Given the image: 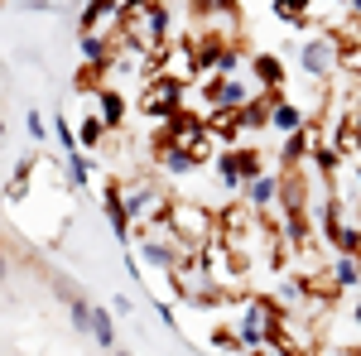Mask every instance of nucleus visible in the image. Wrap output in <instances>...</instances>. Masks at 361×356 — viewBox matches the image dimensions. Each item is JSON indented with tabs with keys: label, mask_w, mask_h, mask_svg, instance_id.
<instances>
[{
	"label": "nucleus",
	"mask_w": 361,
	"mask_h": 356,
	"mask_svg": "<svg viewBox=\"0 0 361 356\" xmlns=\"http://www.w3.org/2000/svg\"><path fill=\"white\" fill-rule=\"evenodd\" d=\"M328 270H333L337 289H357V284H361V260H357V255H337Z\"/></svg>",
	"instance_id": "9b49d317"
},
{
	"label": "nucleus",
	"mask_w": 361,
	"mask_h": 356,
	"mask_svg": "<svg viewBox=\"0 0 361 356\" xmlns=\"http://www.w3.org/2000/svg\"><path fill=\"white\" fill-rule=\"evenodd\" d=\"M97 121H102L106 130H116V125L126 121V102H121L116 87H102V92H97Z\"/></svg>",
	"instance_id": "1a4fd4ad"
},
{
	"label": "nucleus",
	"mask_w": 361,
	"mask_h": 356,
	"mask_svg": "<svg viewBox=\"0 0 361 356\" xmlns=\"http://www.w3.org/2000/svg\"><path fill=\"white\" fill-rule=\"evenodd\" d=\"M5 279H10V255L0 250V284H5Z\"/></svg>",
	"instance_id": "412c9836"
},
{
	"label": "nucleus",
	"mask_w": 361,
	"mask_h": 356,
	"mask_svg": "<svg viewBox=\"0 0 361 356\" xmlns=\"http://www.w3.org/2000/svg\"><path fill=\"white\" fill-rule=\"evenodd\" d=\"M250 73L260 78V92H275V87H284V63H279L275 54H255V58H250Z\"/></svg>",
	"instance_id": "6e6552de"
},
{
	"label": "nucleus",
	"mask_w": 361,
	"mask_h": 356,
	"mask_svg": "<svg viewBox=\"0 0 361 356\" xmlns=\"http://www.w3.org/2000/svg\"><path fill=\"white\" fill-rule=\"evenodd\" d=\"M347 5H352V10H357V20H361V0H347Z\"/></svg>",
	"instance_id": "4be33fe9"
},
{
	"label": "nucleus",
	"mask_w": 361,
	"mask_h": 356,
	"mask_svg": "<svg viewBox=\"0 0 361 356\" xmlns=\"http://www.w3.org/2000/svg\"><path fill=\"white\" fill-rule=\"evenodd\" d=\"M111 356H130V352H121V347H116V352H111Z\"/></svg>",
	"instance_id": "b1692460"
},
{
	"label": "nucleus",
	"mask_w": 361,
	"mask_h": 356,
	"mask_svg": "<svg viewBox=\"0 0 361 356\" xmlns=\"http://www.w3.org/2000/svg\"><path fill=\"white\" fill-rule=\"evenodd\" d=\"M246 202L255 207V212H270L279 202V173H255L246 183Z\"/></svg>",
	"instance_id": "39448f33"
},
{
	"label": "nucleus",
	"mask_w": 361,
	"mask_h": 356,
	"mask_svg": "<svg viewBox=\"0 0 361 356\" xmlns=\"http://www.w3.org/2000/svg\"><path fill=\"white\" fill-rule=\"evenodd\" d=\"M25 125H29V135H34V140H44V121H39L34 111H29V116H25Z\"/></svg>",
	"instance_id": "6ab92c4d"
},
{
	"label": "nucleus",
	"mask_w": 361,
	"mask_h": 356,
	"mask_svg": "<svg viewBox=\"0 0 361 356\" xmlns=\"http://www.w3.org/2000/svg\"><path fill=\"white\" fill-rule=\"evenodd\" d=\"M236 159H241V173H246V183L255 178V173H265V168H260V154H255V149H236Z\"/></svg>",
	"instance_id": "dca6fc26"
},
{
	"label": "nucleus",
	"mask_w": 361,
	"mask_h": 356,
	"mask_svg": "<svg viewBox=\"0 0 361 356\" xmlns=\"http://www.w3.org/2000/svg\"><path fill=\"white\" fill-rule=\"evenodd\" d=\"M92 337H97V347L116 352V318L106 308H97V303H92Z\"/></svg>",
	"instance_id": "f8f14e48"
},
{
	"label": "nucleus",
	"mask_w": 361,
	"mask_h": 356,
	"mask_svg": "<svg viewBox=\"0 0 361 356\" xmlns=\"http://www.w3.org/2000/svg\"><path fill=\"white\" fill-rule=\"evenodd\" d=\"M212 106L217 111H241L246 102H255V87L246 78H236V73H226V78H212Z\"/></svg>",
	"instance_id": "20e7f679"
},
{
	"label": "nucleus",
	"mask_w": 361,
	"mask_h": 356,
	"mask_svg": "<svg viewBox=\"0 0 361 356\" xmlns=\"http://www.w3.org/2000/svg\"><path fill=\"white\" fill-rule=\"evenodd\" d=\"M270 125L284 130V135H294V130H304V125H308V111L294 106V102H270Z\"/></svg>",
	"instance_id": "0eeeda50"
},
{
	"label": "nucleus",
	"mask_w": 361,
	"mask_h": 356,
	"mask_svg": "<svg viewBox=\"0 0 361 356\" xmlns=\"http://www.w3.org/2000/svg\"><path fill=\"white\" fill-rule=\"evenodd\" d=\"M68 318H73V332L92 337V303L87 299H68Z\"/></svg>",
	"instance_id": "ddd939ff"
},
{
	"label": "nucleus",
	"mask_w": 361,
	"mask_h": 356,
	"mask_svg": "<svg viewBox=\"0 0 361 356\" xmlns=\"http://www.w3.org/2000/svg\"><path fill=\"white\" fill-rule=\"evenodd\" d=\"M357 178H361V164H357Z\"/></svg>",
	"instance_id": "393cba45"
},
{
	"label": "nucleus",
	"mask_w": 361,
	"mask_h": 356,
	"mask_svg": "<svg viewBox=\"0 0 361 356\" xmlns=\"http://www.w3.org/2000/svg\"><path fill=\"white\" fill-rule=\"evenodd\" d=\"M178 102H183V82L178 78H169V73H154L149 78V87H145V116H178Z\"/></svg>",
	"instance_id": "7ed1b4c3"
},
{
	"label": "nucleus",
	"mask_w": 361,
	"mask_h": 356,
	"mask_svg": "<svg viewBox=\"0 0 361 356\" xmlns=\"http://www.w3.org/2000/svg\"><path fill=\"white\" fill-rule=\"evenodd\" d=\"M111 308H116V318H130V313H135V303H130V294H116V299H111Z\"/></svg>",
	"instance_id": "a211bd4d"
},
{
	"label": "nucleus",
	"mask_w": 361,
	"mask_h": 356,
	"mask_svg": "<svg viewBox=\"0 0 361 356\" xmlns=\"http://www.w3.org/2000/svg\"><path fill=\"white\" fill-rule=\"evenodd\" d=\"M0 135H5V125H0Z\"/></svg>",
	"instance_id": "a878e982"
},
{
	"label": "nucleus",
	"mask_w": 361,
	"mask_h": 356,
	"mask_svg": "<svg viewBox=\"0 0 361 356\" xmlns=\"http://www.w3.org/2000/svg\"><path fill=\"white\" fill-rule=\"evenodd\" d=\"M68 183L73 188H87V154L82 149H68Z\"/></svg>",
	"instance_id": "4468645a"
},
{
	"label": "nucleus",
	"mask_w": 361,
	"mask_h": 356,
	"mask_svg": "<svg viewBox=\"0 0 361 356\" xmlns=\"http://www.w3.org/2000/svg\"><path fill=\"white\" fill-rule=\"evenodd\" d=\"M97 140H102V121H97V111H92V116H87V121H82V145H87V149H92Z\"/></svg>",
	"instance_id": "f3484780"
},
{
	"label": "nucleus",
	"mask_w": 361,
	"mask_h": 356,
	"mask_svg": "<svg viewBox=\"0 0 361 356\" xmlns=\"http://www.w3.org/2000/svg\"><path fill=\"white\" fill-rule=\"evenodd\" d=\"M352 318H357V323H361V303H357V313H352Z\"/></svg>",
	"instance_id": "5701e85b"
},
{
	"label": "nucleus",
	"mask_w": 361,
	"mask_h": 356,
	"mask_svg": "<svg viewBox=\"0 0 361 356\" xmlns=\"http://www.w3.org/2000/svg\"><path fill=\"white\" fill-rule=\"evenodd\" d=\"M29 173H34V159H20V164H15V178H10V202H20V197H25Z\"/></svg>",
	"instance_id": "2eb2a0df"
},
{
	"label": "nucleus",
	"mask_w": 361,
	"mask_h": 356,
	"mask_svg": "<svg viewBox=\"0 0 361 356\" xmlns=\"http://www.w3.org/2000/svg\"><path fill=\"white\" fill-rule=\"evenodd\" d=\"M164 226L188 246V241H197V246H207L212 241V212H202L197 202H169V212H164Z\"/></svg>",
	"instance_id": "f257e3e1"
},
{
	"label": "nucleus",
	"mask_w": 361,
	"mask_h": 356,
	"mask_svg": "<svg viewBox=\"0 0 361 356\" xmlns=\"http://www.w3.org/2000/svg\"><path fill=\"white\" fill-rule=\"evenodd\" d=\"M212 168H217L222 188H246V173H241V159H236V149H222V154L212 159Z\"/></svg>",
	"instance_id": "9d476101"
},
{
	"label": "nucleus",
	"mask_w": 361,
	"mask_h": 356,
	"mask_svg": "<svg viewBox=\"0 0 361 356\" xmlns=\"http://www.w3.org/2000/svg\"><path fill=\"white\" fill-rule=\"evenodd\" d=\"M106 217H111V231H116V241L126 246L130 236H135V226H130V217H126V197H121V188H106Z\"/></svg>",
	"instance_id": "423d86ee"
},
{
	"label": "nucleus",
	"mask_w": 361,
	"mask_h": 356,
	"mask_svg": "<svg viewBox=\"0 0 361 356\" xmlns=\"http://www.w3.org/2000/svg\"><path fill=\"white\" fill-rule=\"evenodd\" d=\"M299 68H304V78H313V82L333 78L337 68H342V44H337L333 34H313L304 49H299Z\"/></svg>",
	"instance_id": "f03ea898"
},
{
	"label": "nucleus",
	"mask_w": 361,
	"mask_h": 356,
	"mask_svg": "<svg viewBox=\"0 0 361 356\" xmlns=\"http://www.w3.org/2000/svg\"><path fill=\"white\" fill-rule=\"evenodd\" d=\"M20 5H25V10H58L54 0H20Z\"/></svg>",
	"instance_id": "aec40b11"
}]
</instances>
